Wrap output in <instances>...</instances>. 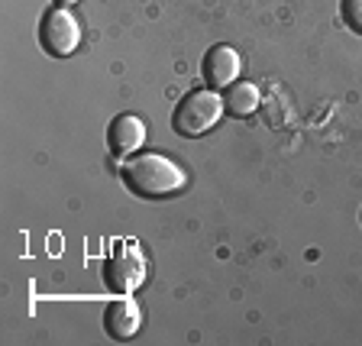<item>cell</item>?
Masks as SVG:
<instances>
[{"instance_id": "1", "label": "cell", "mask_w": 362, "mask_h": 346, "mask_svg": "<svg viewBox=\"0 0 362 346\" xmlns=\"http://www.w3.org/2000/svg\"><path fill=\"white\" fill-rule=\"evenodd\" d=\"M123 185H127L133 195L158 201V197H172L178 191H185L188 185V175L185 168H178L168 156H158V152H133L129 158H123Z\"/></svg>"}, {"instance_id": "2", "label": "cell", "mask_w": 362, "mask_h": 346, "mask_svg": "<svg viewBox=\"0 0 362 346\" xmlns=\"http://www.w3.org/2000/svg\"><path fill=\"white\" fill-rule=\"evenodd\" d=\"M220 113H223V100L214 94V88H201L181 98V104L175 107L172 127L181 136H204L211 127H217Z\"/></svg>"}, {"instance_id": "3", "label": "cell", "mask_w": 362, "mask_h": 346, "mask_svg": "<svg viewBox=\"0 0 362 346\" xmlns=\"http://www.w3.org/2000/svg\"><path fill=\"white\" fill-rule=\"evenodd\" d=\"M146 279V259L139 253L136 243H113V253L104 265V282L110 292L117 294H127V292H136L143 285Z\"/></svg>"}, {"instance_id": "4", "label": "cell", "mask_w": 362, "mask_h": 346, "mask_svg": "<svg viewBox=\"0 0 362 346\" xmlns=\"http://www.w3.org/2000/svg\"><path fill=\"white\" fill-rule=\"evenodd\" d=\"M39 42H42V49L49 55L65 59L81 45V26L65 7H52L45 10L42 23H39Z\"/></svg>"}, {"instance_id": "5", "label": "cell", "mask_w": 362, "mask_h": 346, "mask_svg": "<svg viewBox=\"0 0 362 346\" xmlns=\"http://www.w3.org/2000/svg\"><path fill=\"white\" fill-rule=\"evenodd\" d=\"M240 55H236L233 45H214L211 52L204 55V78H207V88H230L240 78Z\"/></svg>"}, {"instance_id": "6", "label": "cell", "mask_w": 362, "mask_h": 346, "mask_svg": "<svg viewBox=\"0 0 362 346\" xmlns=\"http://www.w3.org/2000/svg\"><path fill=\"white\" fill-rule=\"evenodd\" d=\"M143 139H146V127L133 113H120V117L110 123V129H107V146H110V152L117 158H129L143 146Z\"/></svg>"}, {"instance_id": "7", "label": "cell", "mask_w": 362, "mask_h": 346, "mask_svg": "<svg viewBox=\"0 0 362 346\" xmlns=\"http://www.w3.org/2000/svg\"><path fill=\"white\" fill-rule=\"evenodd\" d=\"M139 324H143V314L133 301H113L104 314V327L113 340H133Z\"/></svg>"}, {"instance_id": "8", "label": "cell", "mask_w": 362, "mask_h": 346, "mask_svg": "<svg viewBox=\"0 0 362 346\" xmlns=\"http://www.w3.org/2000/svg\"><path fill=\"white\" fill-rule=\"evenodd\" d=\"M256 107H259V88L252 81H236L226 88L223 110L230 117H249V113H256Z\"/></svg>"}, {"instance_id": "9", "label": "cell", "mask_w": 362, "mask_h": 346, "mask_svg": "<svg viewBox=\"0 0 362 346\" xmlns=\"http://www.w3.org/2000/svg\"><path fill=\"white\" fill-rule=\"evenodd\" d=\"M339 13H343V23H346L349 30L362 36V0H343Z\"/></svg>"}, {"instance_id": "10", "label": "cell", "mask_w": 362, "mask_h": 346, "mask_svg": "<svg viewBox=\"0 0 362 346\" xmlns=\"http://www.w3.org/2000/svg\"><path fill=\"white\" fill-rule=\"evenodd\" d=\"M55 4H62V7H71V4H78V0H55Z\"/></svg>"}]
</instances>
